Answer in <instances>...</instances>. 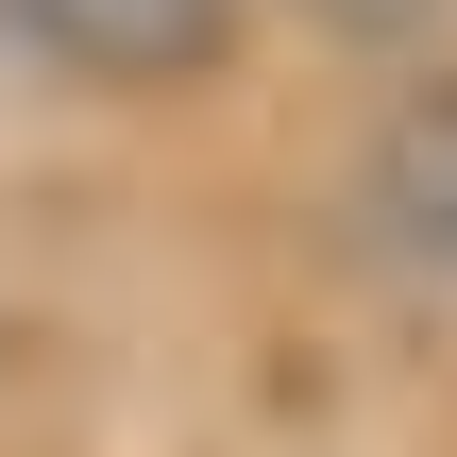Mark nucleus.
I'll list each match as a JSON object with an SVG mask.
<instances>
[{
  "label": "nucleus",
  "instance_id": "nucleus-3",
  "mask_svg": "<svg viewBox=\"0 0 457 457\" xmlns=\"http://www.w3.org/2000/svg\"><path fill=\"white\" fill-rule=\"evenodd\" d=\"M288 17H305V34H356V51H390V34H424L441 0H288Z\"/></svg>",
  "mask_w": 457,
  "mask_h": 457
},
{
  "label": "nucleus",
  "instance_id": "nucleus-2",
  "mask_svg": "<svg viewBox=\"0 0 457 457\" xmlns=\"http://www.w3.org/2000/svg\"><path fill=\"white\" fill-rule=\"evenodd\" d=\"M0 34L68 85H204L237 51V0H0Z\"/></svg>",
  "mask_w": 457,
  "mask_h": 457
},
{
  "label": "nucleus",
  "instance_id": "nucleus-1",
  "mask_svg": "<svg viewBox=\"0 0 457 457\" xmlns=\"http://www.w3.org/2000/svg\"><path fill=\"white\" fill-rule=\"evenodd\" d=\"M356 237L390 271H457V68H407L356 136Z\"/></svg>",
  "mask_w": 457,
  "mask_h": 457
}]
</instances>
